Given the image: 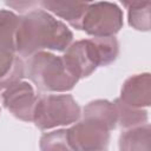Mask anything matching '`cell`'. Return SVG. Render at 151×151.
Listing matches in <instances>:
<instances>
[{
  "label": "cell",
  "mask_w": 151,
  "mask_h": 151,
  "mask_svg": "<svg viewBox=\"0 0 151 151\" xmlns=\"http://www.w3.org/2000/svg\"><path fill=\"white\" fill-rule=\"evenodd\" d=\"M72 41L71 29L42 8L28 11L19 19L15 48L21 58H29L42 51L64 52Z\"/></svg>",
  "instance_id": "cell-1"
},
{
  "label": "cell",
  "mask_w": 151,
  "mask_h": 151,
  "mask_svg": "<svg viewBox=\"0 0 151 151\" xmlns=\"http://www.w3.org/2000/svg\"><path fill=\"white\" fill-rule=\"evenodd\" d=\"M116 126L111 110L91 101L84 107L83 118L67 129L68 143L73 151H105L110 142V131Z\"/></svg>",
  "instance_id": "cell-2"
},
{
  "label": "cell",
  "mask_w": 151,
  "mask_h": 151,
  "mask_svg": "<svg viewBox=\"0 0 151 151\" xmlns=\"http://www.w3.org/2000/svg\"><path fill=\"white\" fill-rule=\"evenodd\" d=\"M119 54L116 37L90 38L72 42L61 55L67 68L78 79L91 76L97 67L112 64Z\"/></svg>",
  "instance_id": "cell-3"
},
{
  "label": "cell",
  "mask_w": 151,
  "mask_h": 151,
  "mask_svg": "<svg viewBox=\"0 0 151 151\" xmlns=\"http://www.w3.org/2000/svg\"><path fill=\"white\" fill-rule=\"evenodd\" d=\"M25 77L42 92H67L79 81L67 68L61 55L42 51L25 63Z\"/></svg>",
  "instance_id": "cell-4"
},
{
  "label": "cell",
  "mask_w": 151,
  "mask_h": 151,
  "mask_svg": "<svg viewBox=\"0 0 151 151\" xmlns=\"http://www.w3.org/2000/svg\"><path fill=\"white\" fill-rule=\"evenodd\" d=\"M81 110L71 94H46L38 97L33 123L39 130H51L77 123Z\"/></svg>",
  "instance_id": "cell-5"
},
{
  "label": "cell",
  "mask_w": 151,
  "mask_h": 151,
  "mask_svg": "<svg viewBox=\"0 0 151 151\" xmlns=\"http://www.w3.org/2000/svg\"><path fill=\"white\" fill-rule=\"evenodd\" d=\"M123 27V12L113 2H90L81 29L93 38L114 37Z\"/></svg>",
  "instance_id": "cell-6"
},
{
  "label": "cell",
  "mask_w": 151,
  "mask_h": 151,
  "mask_svg": "<svg viewBox=\"0 0 151 151\" xmlns=\"http://www.w3.org/2000/svg\"><path fill=\"white\" fill-rule=\"evenodd\" d=\"M1 99L4 106L15 118L22 122H33L38 96L28 81L20 80L8 86L2 91Z\"/></svg>",
  "instance_id": "cell-7"
},
{
  "label": "cell",
  "mask_w": 151,
  "mask_h": 151,
  "mask_svg": "<svg viewBox=\"0 0 151 151\" xmlns=\"http://www.w3.org/2000/svg\"><path fill=\"white\" fill-rule=\"evenodd\" d=\"M122 103L133 109L147 107L151 103V80L149 73L134 74L123 84L120 97Z\"/></svg>",
  "instance_id": "cell-8"
},
{
  "label": "cell",
  "mask_w": 151,
  "mask_h": 151,
  "mask_svg": "<svg viewBox=\"0 0 151 151\" xmlns=\"http://www.w3.org/2000/svg\"><path fill=\"white\" fill-rule=\"evenodd\" d=\"M25 77L22 58L7 47L0 46V91L20 81Z\"/></svg>",
  "instance_id": "cell-9"
},
{
  "label": "cell",
  "mask_w": 151,
  "mask_h": 151,
  "mask_svg": "<svg viewBox=\"0 0 151 151\" xmlns=\"http://www.w3.org/2000/svg\"><path fill=\"white\" fill-rule=\"evenodd\" d=\"M42 9L66 20L73 28L81 29L84 15L90 2H71V1H40Z\"/></svg>",
  "instance_id": "cell-10"
},
{
  "label": "cell",
  "mask_w": 151,
  "mask_h": 151,
  "mask_svg": "<svg viewBox=\"0 0 151 151\" xmlns=\"http://www.w3.org/2000/svg\"><path fill=\"white\" fill-rule=\"evenodd\" d=\"M150 124L126 129L119 137V151H151Z\"/></svg>",
  "instance_id": "cell-11"
},
{
  "label": "cell",
  "mask_w": 151,
  "mask_h": 151,
  "mask_svg": "<svg viewBox=\"0 0 151 151\" xmlns=\"http://www.w3.org/2000/svg\"><path fill=\"white\" fill-rule=\"evenodd\" d=\"M117 112V125L122 129H131L147 123V112L143 109H133L125 105L118 98L113 101Z\"/></svg>",
  "instance_id": "cell-12"
},
{
  "label": "cell",
  "mask_w": 151,
  "mask_h": 151,
  "mask_svg": "<svg viewBox=\"0 0 151 151\" xmlns=\"http://www.w3.org/2000/svg\"><path fill=\"white\" fill-rule=\"evenodd\" d=\"M19 19L20 17H18L12 11L0 9V46L7 47L15 52V34Z\"/></svg>",
  "instance_id": "cell-13"
},
{
  "label": "cell",
  "mask_w": 151,
  "mask_h": 151,
  "mask_svg": "<svg viewBox=\"0 0 151 151\" xmlns=\"http://www.w3.org/2000/svg\"><path fill=\"white\" fill-rule=\"evenodd\" d=\"M129 11V25L137 31L150 29L151 2H124Z\"/></svg>",
  "instance_id": "cell-14"
},
{
  "label": "cell",
  "mask_w": 151,
  "mask_h": 151,
  "mask_svg": "<svg viewBox=\"0 0 151 151\" xmlns=\"http://www.w3.org/2000/svg\"><path fill=\"white\" fill-rule=\"evenodd\" d=\"M40 151H73L67 138V129L46 132L40 138Z\"/></svg>",
  "instance_id": "cell-15"
},
{
  "label": "cell",
  "mask_w": 151,
  "mask_h": 151,
  "mask_svg": "<svg viewBox=\"0 0 151 151\" xmlns=\"http://www.w3.org/2000/svg\"><path fill=\"white\" fill-rule=\"evenodd\" d=\"M6 5L24 12L25 9H34V6H39V2H6Z\"/></svg>",
  "instance_id": "cell-16"
}]
</instances>
